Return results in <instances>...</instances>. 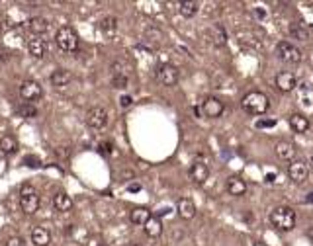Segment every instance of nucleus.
Here are the masks:
<instances>
[{"label": "nucleus", "mask_w": 313, "mask_h": 246, "mask_svg": "<svg viewBox=\"0 0 313 246\" xmlns=\"http://www.w3.org/2000/svg\"><path fill=\"white\" fill-rule=\"evenodd\" d=\"M143 227H145V235L151 237V239H158V237L162 235V223H160L158 217H153V215H151V219H149Z\"/></svg>", "instance_id": "nucleus-22"}, {"label": "nucleus", "mask_w": 313, "mask_h": 246, "mask_svg": "<svg viewBox=\"0 0 313 246\" xmlns=\"http://www.w3.org/2000/svg\"><path fill=\"white\" fill-rule=\"evenodd\" d=\"M71 80H73V74H71L69 70H65V69H59V70H55L51 74V84L55 88H63V86H67Z\"/></svg>", "instance_id": "nucleus-24"}, {"label": "nucleus", "mask_w": 313, "mask_h": 246, "mask_svg": "<svg viewBox=\"0 0 313 246\" xmlns=\"http://www.w3.org/2000/svg\"><path fill=\"white\" fill-rule=\"evenodd\" d=\"M121 176H123V178H125V180H127V178H133V172H127V170H125V172H123V174H121Z\"/></svg>", "instance_id": "nucleus-37"}, {"label": "nucleus", "mask_w": 313, "mask_h": 246, "mask_svg": "<svg viewBox=\"0 0 313 246\" xmlns=\"http://www.w3.org/2000/svg\"><path fill=\"white\" fill-rule=\"evenodd\" d=\"M288 176H290V180L292 182H296V184H304L306 180H308V176H310V166H308V162L306 160H292L290 162V166H288Z\"/></svg>", "instance_id": "nucleus-7"}, {"label": "nucleus", "mask_w": 313, "mask_h": 246, "mask_svg": "<svg viewBox=\"0 0 313 246\" xmlns=\"http://www.w3.org/2000/svg\"><path fill=\"white\" fill-rule=\"evenodd\" d=\"M202 111H204V115H206V117L215 119V117H221V113L225 111V105H223V102H221V100L206 98L204 100V104H202Z\"/></svg>", "instance_id": "nucleus-11"}, {"label": "nucleus", "mask_w": 313, "mask_h": 246, "mask_svg": "<svg viewBox=\"0 0 313 246\" xmlns=\"http://www.w3.org/2000/svg\"><path fill=\"white\" fill-rule=\"evenodd\" d=\"M133 246H141V245H133Z\"/></svg>", "instance_id": "nucleus-41"}, {"label": "nucleus", "mask_w": 313, "mask_h": 246, "mask_svg": "<svg viewBox=\"0 0 313 246\" xmlns=\"http://www.w3.org/2000/svg\"><path fill=\"white\" fill-rule=\"evenodd\" d=\"M55 43H57L59 49L65 51V53H75V51L78 49L80 39H78V34H77L73 28L63 26V28H59V32L55 34Z\"/></svg>", "instance_id": "nucleus-3"}, {"label": "nucleus", "mask_w": 313, "mask_h": 246, "mask_svg": "<svg viewBox=\"0 0 313 246\" xmlns=\"http://www.w3.org/2000/svg\"><path fill=\"white\" fill-rule=\"evenodd\" d=\"M100 246H102V245H100Z\"/></svg>", "instance_id": "nucleus-42"}, {"label": "nucleus", "mask_w": 313, "mask_h": 246, "mask_svg": "<svg viewBox=\"0 0 313 246\" xmlns=\"http://www.w3.org/2000/svg\"><path fill=\"white\" fill-rule=\"evenodd\" d=\"M39 203H41L39 194H38V190H36L32 184L22 186V192H20V207H22V211H24L26 215H36L38 209H39Z\"/></svg>", "instance_id": "nucleus-4"}, {"label": "nucleus", "mask_w": 313, "mask_h": 246, "mask_svg": "<svg viewBox=\"0 0 313 246\" xmlns=\"http://www.w3.org/2000/svg\"><path fill=\"white\" fill-rule=\"evenodd\" d=\"M274 84H276V88H278L280 92L288 94V92H292V90L298 86V80H296V74H294V72H278L276 78H274Z\"/></svg>", "instance_id": "nucleus-10"}, {"label": "nucleus", "mask_w": 313, "mask_h": 246, "mask_svg": "<svg viewBox=\"0 0 313 246\" xmlns=\"http://www.w3.org/2000/svg\"><path fill=\"white\" fill-rule=\"evenodd\" d=\"M0 150L6 152V154H14V152L18 150V141H16L12 135L0 137Z\"/></svg>", "instance_id": "nucleus-27"}, {"label": "nucleus", "mask_w": 313, "mask_h": 246, "mask_svg": "<svg viewBox=\"0 0 313 246\" xmlns=\"http://www.w3.org/2000/svg\"><path fill=\"white\" fill-rule=\"evenodd\" d=\"M276 121L274 119H268V121H257V127H274Z\"/></svg>", "instance_id": "nucleus-33"}, {"label": "nucleus", "mask_w": 313, "mask_h": 246, "mask_svg": "<svg viewBox=\"0 0 313 246\" xmlns=\"http://www.w3.org/2000/svg\"><path fill=\"white\" fill-rule=\"evenodd\" d=\"M32 243L36 246H49L51 243V233L45 227H34L32 229Z\"/></svg>", "instance_id": "nucleus-19"}, {"label": "nucleus", "mask_w": 313, "mask_h": 246, "mask_svg": "<svg viewBox=\"0 0 313 246\" xmlns=\"http://www.w3.org/2000/svg\"><path fill=\"white\" fill-rule=\"evenodd\" d=\"M53 207L59 211V213H67L73 209V199L71 196H67L65 192H59L53 196Z\"/></svg>", "instance_id": "nucleus-20"}, {"label": "nucleus", "mask_w": 313, "mask_h": 246, "mask_svg": "<svg viewBox=\"0 0 313 246\" xmlns=\"http://www.w3.org/2000/svg\"><path fill=\"white\" fill-rule=\"evenodd\" d=\"M127 84H129V78H127L125 74H116V76H112V86H114V88L123 90V88H127Z\"/></svg>", "instance_id": "nucleus-30"}, {"label": "nucleus", "mask_w": 313, "mask_h": 246, "mask_svg": "<svg viewBox=\"0 0 313 246\" xmlns=\"http://www.w3.org/2000/svg\"><path fill=\"white\" fill-rule=\"evenodd\" d=\"M84 121H86V125L92 127V129H104L106 123H108V111H106L104 107H100V105L90 107V109L86 111Z\"/></svg>", "instance_id": "nucleus-9"}, {"label": "nucleus", "mask_w": 313, "mask_h": 246, "mask_svg": "<svg viewBox=\"0 0 313 246\" xmlns=\"http://www.w3.org/2000/svg\"><path fill=\"white\" fill-rule=\"evenodd\" d=\"M208 41L213 47H223L227 43V32L223 30V26H211L208 30Z\"/></svg>", "instance_id": "nucleus-15"}, {"label": "nucleus", "mask_w": 313, "mask_h": 246, "mask_svg": "<svg viewBox=\"0 0 313 246\" xmlns=\"http://www.w3.org/2000/svg\"><path fill=\"white\" fill-rule=\"evenodd\" d=\"M28 30L34 34V35H43L47 30H49V22L43 18V16H32L28 20Z\"/></svg>", "instance_id": "nucleus-17"}, {"label": "nucleus", "mask_w": 313, "mask_h": 246, "mask_svg": "<svg viewBox=\"0 0 313 246\" xmlns=\"http://www.w3.org/2000/svg\"><path fill=\"white\" fill-rule=\"evenodd\" d=\"M6 246H26V243H24L22 237H10V239L6 241Z\"/></svg>", "instance_id": "nucleus-31"}, {"label": "nucleus", "mask_w": 313, "mask_h": 246, "mask_svg": "<svg viewBox=\"0 0 313 246\" xmlns=\"http://www.w3.org/2000/svg\"><path fill=\"white\" fill-rule=\"evenodd\" d=\"M296 221H298L296 211H294L290 205H278V207H274V209L270 211V223H272L278 231H284V233L292 231V229L296 227Z\"/></svg>", "instance_id": "nucleus-1"}, {"label": "nucleus", "mask_w": 313, "mask_h": 246, "mask_svg": "<svg viewBox=\"0 0 313 246\" xmlns=\"http://www.w3.org/2000/svg\"><path fill=\"white\" fill-rule=\"evenodd\" d=\"M306 203L313 205V192H310V194H308V197H306Z\"/></svg>", "instance_id": "nucleus-36"}, {"label": "nucleus", "mask_w": 313, "mask_h": 246, "mask_svg": "<svg viewBox=\"0 0 313 246\" xmlns=\"http://www.w3.org/2000/svg\"><path fill=\"white\" fill-rule=\"evenodd\" d=\"M20 96H22V100H26V104L36 102L43 96V86L38 80H24L20 84Z\"/></svg>", "instance_id": "nucleus-8"}, {"label": "nucleus", "mask_w": 313, "mask_h": 246, "mask_svg": "<svg viewBox=\"0 0 313 246\" xmlns=\"http://www.w3.org/2000/svg\"><path fill=\"white\" fill-rule=\"evenodd\" d=\"M119 104H121V107H127V105H131V98L129 96H121Z\"/></svg>", "instance_id": "nucleus-34"}, {"label": "nucleus", "mask_w": 313, "mask_h": 246, "mask_svg": "<svg viewBox=\"0 0 313 246\" xmlns=\"http://www.w3.org/2000/svg\"><path fill=\"white\" fill-rule=\"evenodd\" d=\"M276 53H278V57L284 61V63H290V65H298L300 61H302V51L298 49L296 45H292V43H288V41H280L278 45H276Z\"/></svg>", "instance_id": "nucleus-6"}, {"label": "nucleus", "mask_w": 313, "mask_h": 246, "mask_svg": "<svg viewBox=\"0 0 313 246\" xmlns=\"http://www.w3.org/2000/svg\"><path fill=\"white\" fill-rule=\"evenodd\" d=\"M227 192L229 196H235V197H243L247 194V182L239 176H231L227 180Z\"/></svg>", "instance_id": "nucleus-18"}, {"label": "nucleus", "mask_w": 313, "mask_h": 246, "mask_svg": "<svg viewBox=\"0 0 313 246\" xmlns=\"http://www.w3.org/2000/svg\"><path fill=\"white\" fill-rule=\"evenodd\" d=\"M28 51H30V55H32V57H36V59H43V57H45V53H47V43H45L43 39H39V37L30 39V43H28Z\"/></svg>", "instance_id": "nucleus-21"}, {"label": "nucleus", "mask_w": 313, "mask_h": 246, "mask_svg": "<svg viewBox=\"0 0 313 246\" xmlns=\"http://www.w3.org/2000/svg\"><path fill=\"white\" fill-rule=\"evenodd\" d=\"M190 180L194 182V184H206L209 178V168L208 164H204V162H194L192 166H190Z\"/></svg>", "instance_id": "nucleus-13"}, {"label": "nucleus", "mask_w": 313, "mask_h": 246, "mask_svg": "<svg viewBox=\"0 0 313 246\" xmlns=\"http://www.w3.org/2000/svg\"><path fill=\"white\" fill-rule=\"evenodd\" d=\"M176 211H178L180 219L190 221V219L196 217V203H194L190 197H180V199L176 201Z\"/></svg>", "instance_id": "nucleus-12"}, {"label": "nucleus", "mask_w": 313, "mask_h": 246, "mask_svg": "<svg viewBox=\"0 0 313 246\" xmlns=\"http://www.w3.org/2000/svg\"><path fill=\"white\" fill-rule=\"evenodd\" d=\"M290 35L300 39V41H308L310 39V34H308V30L302 24H290Z\"/></svg>", "instance_id": "nucleus-28"}, {"label": "nucleus", "mask_w": 313, "mask_h": 246, "mask_svg": "<svg viewBox=\"0 0 313 246\" xmlns=\"http://www.w3.org/2000/svg\"><path fill=\"white\" fill-rule=\"evenodd\" d=\"M149 219H151V211L145 209V207H135V209H131V213H129V221H131L133 225H145Z\"/></svg>", "instance_id": "nucleus-23"}, {"label": "nucleus", "mask_w": 313, "mask_h": 246, "mask_svg": "<svg viewBox=\"0 0 313 246\" xmlns=\"http://www.w3.org/2000/svg\"><path fill=\"white\" fill-rule=\"evenodd\" d=\"M112 145H110V143H102V145H100V152H102V154H106V156H112V154H116V150H112Z\"/></svg>", "instance_id": "nucleus-32"}, {"label": "nucleus", "mask_w": 313, "mask_h": 246, "mask_svg": "<svg viewBox=\"0 0 313 246\" xmlns=\"http://www.w3.org/2000/svg\"><path fill=\"white\" fill-rule=\"evenodd\" d=\"M155 76L162 86H174L178 82V69L170 63H162V65L156 67Z\"/></svg>", "instance_id": "nucleus-5"}, {"label": "nucleus", "mask_w": 313, "mask_h": 246, "mask_svg": "<svg viewBox=\"0 0 313 246\" xmlns=\"http://www.w3.org/2000/svg\"><path fill=\"white\" fill-rule=\"evenodd\" d=\"M306 235H308V239H310V241L313 243V227H312V229H308V233H306Z\"/></svg>", "instance_id": "nucleus-38"}, {"label": "nucleus", "mask_w": 313, "mask_h": 246, "mask_svg": "<svg viewBox=\"0 0 313 246\" xmlns=\"http://www.w3.org/2000/svg\"><path fill=\"white\" fill-rule=\"evenodd\" d=\"M274 150H276V156H278L280 160L292 162V160L296 158V145H294L292 141H278Z\"/></svg>", "instance_id": "nucleus-14"}, {"label": "nucleus", "mask_w": 313, "mask_h": 246, "mask_svg": "<svg viewBox=\"0 0 313 246\" xmlns=\"http://www.w3.org/2000/svg\"><path fill=\"white\" fill-rule=\"evenodd\" d=\"M100 30H102V34L106 37H114L116 32H117V20L114 16H106L100 22Z\"/></svg>", "instance_id": "nucleus-25"}, {"label": "nucleus", "mask_w": 313, "mask_h": 246, "mask_svg": "<svg viewBox=\"0 0 313 246\" xmlns=\"http://www.w3.org/2000/svg\"><path fill=\"white\" fill-rule=\"evenodd\" d=\"M253 246H268V245H264V243H255Z\"/></svg>", "instance_id": "nucleus-40"}, {"label": "nucleus", "mask_w": 313, "mask_h": 246, "mask_svg": "<svg viewBox=\"0 0 313 246\" xmlns=\"http://www.w3.org/2000/svg\"><path fill=\"white\" fill-rule=\"evenodd\" d=\"M241 107L249 115H262V113H266L270 109V100H268L266 94H262L259 90H253V92L243 96Z\"/></svg>", "instance_id": "nucleus-2"}, {"label": "nucleus", "mask_w": 313, "mask_h": 246, "mask_svg": "<svg viewBox=\"0 0 313 246\" xmlns=\"http://www.w3.org/2000/svg\"><path fill=\"white\" fill-rule=\"evenodd\" d=\"M288 121H290V129H292L294 133H308L310 127H312L310 119H308L304 113H292Z\"/></svg>", "instance_id": "nucleus-16"}, {"label": "nucleus", "mask_w": 313, "mask_h": 246, "mask_svg": "<svg viewBox=\"0 0 313 246\" xmlns=\"http://www.w3.org/2000/svg\"><path fill=\"white\" fill-rule=\"evenodd\" d=\"M127 190H129V192H139V190H141V186H139V184H133V186H129Z\"/></svg>", "instance_id": "nucleus-35"}, {"label": "nucleus", "mask_w": 313, "mask_h": 246, "mask_svg": "<svg viewBox=\"0 0 313 246\" xmlns=\"http://www.w3.org/2000/svg\"><path fill=\"white\" fill-rule=\"evenodd\" d=\"M274 178H276V174H268V176H266V182H274Z\"/></svg>", "instance_id": "nucleus-39"}, {"label": "nucleus", "mask_w": 313, "mask_h": 246, "mask_svg": "<svg viewBox=\"0 0 313 246\" xmlns=\"http://www.w3.org/2000/svg\"><path fill=\"white\" fill-rule=\"evenodd\" d=\"M18 115L20 117H26V119H34V117H38V107L34 105V104H22V105H18Z\"/></svg>", "instance_id": "nucleus-29"}, {"label": "nucleus", "mask_w": 313, "mask_h": 246, "mask_svg": "<svg viewBox=\"0 0 313 246\" xmlns=\"http://www.w3.org/2000/svg\"><path fill=\"white\" fill-rule=\"evenodd\" d=\"M180 16H184V18H194L196 14H198V10H200V4L196 2V0H184V2H180Z\"/></svg>", "instance_id": "nucleus-26"}]
</instances>
